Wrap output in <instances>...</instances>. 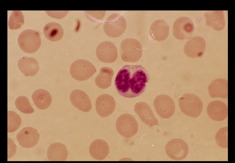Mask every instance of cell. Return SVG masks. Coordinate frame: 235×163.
Instances as JSON below:
<instances>
[{"label":"cell","mask_w":235,"mask_h":163,"mask_svg":"<svg viewBox=\"0 0 235 163\" xmlns=\"http://www.w3.org/2000/svg\"><path fill=\"white\" fill-rule=\"evenodd\" d=\"M149 77L146 70L141 65H126L118 72L115 84L120 95L133 98L144 92Z\"/></svg>","instance_id":"6da1fadb"},{"label":"cell","mask_w":235,"mask_h":163,"mask_svg":"<svg viewBox=\"0 0 235 163\" xmlns=\"http://www.w3.org/2000/svg\"><path fill=\"white\" fill-rule=\"evenodd\" d=\"M178 105L181 112L185 115L192 118L200 116L203 108L201 99L192 93H186L178 100Z\"/></svg>","instance_id":"7a4b0ae2"},{"label":"cell","mask_w":235,"mask_h":163,"mask_svg":"<svg viewBox=\"0 0 235 163\" xmlns=\"http://www.w3.org/2000/svg\"><path fill=\"white\" fill-rule=\"evenodd\" d=\"M121 58L126 62L134 63L139 61L142 55V48L140 43L134 38L124 40L120 45Z\"/></svg>","instance_id":"3957f363"},{"label":"cell","mask_w":235,"mask_h":163,"mask_svg":"<svg viewBox=\"0 0 235 163\" xmlns=\"http://www.w3.org/2000/svg\"><path fill=\"white\" fill-rule=\"evenodd\" d=\"M18 42L21 50L28 54L37 51L41 43L39 33L31 29L26 30L22 32L19 35Z\"/></svg>","instance_id":"277c9868"},{"label":"cell","mask_w":235,"mask_h":163,"mask_svg":"<svg viewBox=\"0 0 235 163\" xmlns=\"http://www.w3.org/2000/svg\"><path fill=\"white\" fill-rule=\"evenodd\" d=\"M126 22L124 17L120 14L110 15L103 25L105 33L108 36L116 38L122 35L125 31Z\"/></svg>","instance_id":"5b68a950"},{"label":"cell","mask_w":235,"mask_h":163,"mask_svg":"<svg viewBox=\"0 0 235 163\" xmlns=\"http://www.w3.org/2000/svg\"><path fill=\"white\" fill-rule=\"evenodd\" d=\"M97 71L95 66L84 59L76 60L71 65L70 69L72 77L75 80L84 81L91 77Z\"/></svg>","instance_id":"8992f818"},{"label":"cell","mask_w":235,"mask_h":163,"mask_svg":"<svg viewBox=\"0 0 235 163\" xmlns=\"http://www.w3.org/2000/svg\"><path fill=\"white\" fill-rule=\"evenodd\" d=\"M116 127L119 134L126 138L133 137L138 129V123L135 118L132 115L127 113L119 117L116 121Z\"/></svg>","instance_id":"52a82bcc"},{"label":"cell","mask_w":235,"mask_h":163,"mask_svg":"<svg viewBox=\"0 0 235 163\" xmlns=\"http://www.w3.org/2000/svg\"><path fill=\"white\" fill-rule=\"evenodd\" d=\"M194 30V24L191 20L187 17L178 18L175 21L173 26V36L180 40L191 38Z\"/></svg>","instance_id":"ba28073f"},{"label":"cell","mask_w":235,"mask_h":163,"mask_svg":"<svg viewBox=\"0 0 235 163\" xmlns=\"http://www.w3.org/2000/svg\"><path fill=\"white\" fill-rule=\"evenodd\" d=\"M187 143L179 138L169 141L165 146V151L169 158L175 161H180L187 157L188 153Z\"/></svg>","instance_id":"9c48e42d"},{"label":"cell","mask_w":235,"mask_h":163,"mask_svg":"<svg viewBox=\"0 0 235 163\" xmlns=\"http://www.w3.org/2000/svg\"><path fill=\"white\" fill-rule=\"evenodd\" d=\"M156 112L161 118L166 119L171 117L175 109L173 100L169 96L161 94L157 96L153 101Z\"/></svg>","instance_id":"30bf717a"},{"label":"cell","mask_w":235,"mask_h":163,"mask_svg":"<svg viewBox=\"0 0 235 163\" xmlns=\"http://www.w3.org/2000/svg\"><path fill=\"white\" fill-rule=\"evenodd\" d=\"M98 59L104 63H111L117 60L118 51L115 45L109 41H104L99 43L96 50Z\"/></svg>","instance_id":"8fae6325"},{"label":"cell","mask_w":235,"mask_h":163,"mask_svg":"<svg viewBox=\"0 0 235 163\" xmlns=\"http://www.w3.org/2000/svg\"><path fill=\"white\" fill-rule=\"evenodd\" d=\"M206 43L204 39L199 36L195 37L188 41L185 44L184 52L188 57L196 58L201 57L206 49Z\"/></svg>","instance_id":"7c38bea8"},{"label":"cell","mask_w":235,"mask_h":163,"mask_svg":"<svg viewBox=\"0 0 235 163\" xmlns=\"http://www.w3.org/2000/svg\"><path fill=\"white\" fill-rule=\"evenodd\" d=\"M40 135L38 131L31 127L23 128L16 136L19 144L23 147L29 148L35 146L39 139Z\"/></svg>","instance_id":"4fadbf2b"},{"label":"cell","mask_w":235,"mask_h":163,"mask_svg":"<svg viewBox=\"0 0 235 163\" xmlns=\"http://www.w3.org/2000/svg\"><path fill=\"white\" fill-rule=\"evenodd\" d=\"M96 109L98 114L102 117L112 114L115 110L116 103L111 96L104 94L99 96L96 101Z\"/></svg>","instance_id":"5bb4252c"},{"label":"cell","mask_w":235,"mask_h":163,"mask_svg":"<svg viewBox=\"0 0 235 163\" xmlns=\"http://www.w3.org/2000/svg\"><path fill=\"white\" fill-rule=\"evenodd\" d=\"M134 110L141 121L146 125L150 126L159 125L157 119L147 103L144 102L136 103L134 106Z\"/></svg>","instance_id":"9a60e30c"},{"label":"cell","mask_w":235,"mask_h":163,"mask_svg":"<svg viewBox=\"0 0 235 163\" xmlns=\"http://www.w3.org/2000/svg\"><path fill=\"white\" fill-rule=\"evenodd\" d=\"M70 99L73 106L79 110L88 112L91 110L92 103L88 95L80 89L73 91L71 93Z\"/></svg>","instance_id":"2e32d148"},{"label":"cell","mask_w":235,"mask_h":163,"mask_svg":"<svg viewBox=\"0 0 235 163\" xmlns=\"http://www.w3.org/2000/svg\"><path fill=\"white\" fill-rule=\"evenodd\" d=\"M207 113L209 117L213 120L222 121L227 117L228 107L225 103L221 101H212L207 105Z\"/></svg>","instance_id":"e0dca14e"},{"label":"cell","mask_w":235,"mask_h":163,"mask_svg":"<svg viewBox=\"0 0 235 163\" xmlns=\"http://www.w3.org/2000/svg\"><path fill=\"white\" fill-rule=\"evenodd\" d=\"M169 27L167 23L162 19L155 21L151 25L149 29V34L154 41L161 42L168 37Z\"/></svg>","instance_id":"ac0fdd59"},{"label":"cell","mask_w":235,"mask_h":163,"mask_svg":"<svg viewBox=\"0 0 235 163\" xmlns=\"http://www.w3.org/2000/svg\"><path fill=\"white\" fill-rule=\"evenodd\" d=\"M208 91L212 98L228 99V81L223 78H218L213 80L208 85Z\"/></svg>","instance_id":"d6986e66"},{"label":"cell","mask_w":235,"mask_h":163,"mask_svg":"<svg viewBox=\"0 0 235 163\" xmlns=\"http://www.w3.org/2000/svg\"><path fill=\"white\" fill-rule=\"evenodd\" d=\"M206 25L214 30L219 31L225 27V22L222 10L208 11L204 13Z\"/></svg>","instance_id":"ffe728a7"},{"label":"cell","mask_w":235,"mask_h":163,"mask_svg":"<svg viewBox=\"0 0 235 163\" xmlns=\"http://www.w3.org/2000/svg\"><path fill=\"white\" fill-rule=\"evenodd\" d=\"M18 66L20 71L24 75L32 77L35 75L40 69L39 64L35 58L23 57L18 62Z\"/></svg>","instance_id":"44dd1931"},{"label":"cell","mask_w":235,"mask_h":163,"mask_svg":"<svg viewBox=\"0 0 235 163\" xmlns=\"http://www.w3.org/2000/svg\"><path fill=\"white\" fill-rule=\"evenodd\" d=\"M47 156L49 161H66L68 152L65 145L60 142H56L51 144L48 147Z\"/></svg>","instance_id":"7402d4cb"},{"label":"cell","mask_w":235,"mask_h":163,"mask_svg":"<svg viewBox=\"0 0 235 163\" xmlns=\"http://www.w3.org/2000/svg\"><path fill=\"white\" fill-rule=\"evenodd\" d=\"M89 151L90 154L94 159L102 160L108 156L109 149L108 144L105 141L98 139L91 143Z\"/></svg>","instance_id":"603a6c76"},{"label":"cell","mask_w":235,"mask_h":163,"mask_svg":"<svg viewBox=\"0 0 235 163\" xmlns=\"http://www.w3.org/2000/svg\"><path fill=\"white\" fill-rule=\"evenodd\" d=\"M32 98L35 106L40 110L48 108L52 102V97L50 93L43 89H39L34 91Z\"/></svg>","instance_id":"cb8c5ba5"},{"label":"cell","mask_w":235,"mask_h":163,"mask_svg":"<svg viewBox=\"0 0 235 163\" xmlns=\"http://www.w3.org/2000/svg\"><path fill=\"white\" fill-rule=\"evenodd\" d=\"M43 33L45 37L51 42H56L63 38L64 32L62 26L55 22L47 23L43 28Z\"/></svg>","instance_id":"d4e9b609"},{"label":"cell","mask_w":235,"mask_h":163,"mask_svg":"<svg viewBox=\"0 0 235 163\" xmlns=\"http://www.w3.org/2000/svg\"><path fill=\"white\" fill-rule=\"evenodd\" d=\"M114 73L113 70L110 67L107 66L101 67L99 74L95 80L97 86L103 89L109 88L111 85Z\"/></svg>","instance_id":"484cf974"},{"label":"cell","mask_w":235,"mask_h":163,"mask_svg":"<svg viewBox=\"0 0 235 163\" xmlns=\"http://www.w3.org/2000/svg\"><path fill=\"white\" fill-rule=\"evenodd\" d=\"M22 123L20 116L15 112H7V132L13 133L16 131L20 127Z\"/></svg>","instance_id":"4316f807"},{"label":"cell","mask_w":235,"mask_h":163,"mask_svg":"<svg viewBox=\"0 0 235 163\" xmlns=\"http://www.w3.org/2000/svg\"><path fill=\"white\" fill-rule=\"evenodd\" d=\"M24 17L20 10L13 11L8 22L9 28L11 30L20 28L24 24Z\"/></svg>","instance_id":"83f0119b"},{"label":"cell","mask_w":235,"mask_h":163,"mask_svg":"<svg viewBox=\"0 0 235 163\" xmlns=\"http://www.w3.org/2000/svg\"><path fill=\"white\" fill-rule=\"evenodd\" d=\"M15 104L17 109L23 113L31 114L34 111L28 99L25 96H22L18 97Z\"/></svg>","instance_id":"f1b7e54d"},{"label":"cell","mask_w":235,"mask_h":163,"mask_svg":"<svg viewBox=\"0 0 235 163\" xmlns=\"http://www.w3.org/2000/svg\"><path fill=\"white\" fill-rule=\"evenodd\" d=\"M228 127L227 126L220 129L216 134V142L219 146L222 148H228Z\"/></svg>","instance_id":"f546056e"}]
</instances>
